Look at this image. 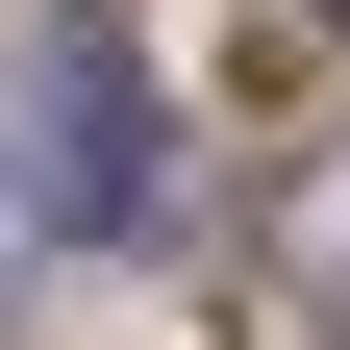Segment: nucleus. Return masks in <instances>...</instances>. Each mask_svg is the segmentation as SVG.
<instances>
[{"label":"nucleus","mask_w":350,"mask_h":350,"mask_svg":"<svg viewBox=\"0 0 350 350\" xmlns=\"http://www.w3.org/2000/svg\"><path fill=\"white\" fill-rule=\"evenodd\" d=\"M300 250H325V275H350V175H325V200H300Z\"/></svg>","instance_id":"obj_3"},{"label":"nucleus","mask_w":350,"mask_h":350,"mask_svg":"<svg viewBox=\"0 0 350 350\" xmlns=\"http://www.w3.org/2000/svg\"><path fill=\"white\" fill-rule=\"evenodd\" d=\"M25 226H51V200H25V150H0V275H25Z\"/></svg>","instance_id":"obj_2"},{"label":"nucleus","mask_w":350,"mask_h":350,"mask_svg":"<svg viewBox=\"0 0 350 350\" xmlns=\"http://www.w3.org/2000/svg\"><path fill=\"white\" fill-rule=\"evenodd\" d=\"M25 200L75 250H150L175 226V100H150V25L125 0H51L25 25Z\"/></svg>","instance_id":"obj_1"},{"label":"nucleus","mask_w":350,"mask_h":350,"mask_svg":"<svg viewBox=\"0 0 350 350\" xmlns=\"http://www.w3.org/2000/svg\"><path fill=\"white\" fill-rule=\"evenodd\" d=\"M325 25H350V0H325Z\"/></svg>","instance_id":"obj_4"}]
</instances>
